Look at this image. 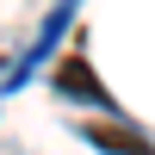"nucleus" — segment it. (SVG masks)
<instances>
[{
  "instance_id": "obj_1",
  "label": "nucleus",
  "mask_w": 155,
  "mask_h": 155,
  "mask_svg": "<svg viewBox=\"0 0 155 155\" xmlns=\"http://www.w3.org/2000/svg\"><path fill=\"white\" fill-rule=\"evenodd\" d=\"M93 137H99V143H112V149H137V155H143V137H130V130H112V124H93Z\"/></svg>"
}]
</instances>
